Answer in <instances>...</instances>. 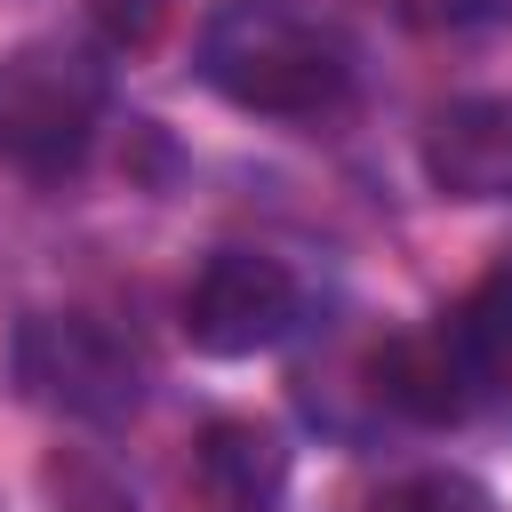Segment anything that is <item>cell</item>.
<instances>
[{
  "mask_svg": "<svg viewBox=\"0 0 512 512\" xmlns=\"http://www.w3.org/2000/svg\"><path fill=\"white\" fill-rule=\"evenodd\" d=\"M200 80L256 120H328L352 96V48L288 0H224L200 32Z\"/></svg>",
  "mask_w": 512,
  "mask_h": 512,
  "instance_id": "6da1fadb",
  "label": "cell"
},
{
  "mask_svg": "<svg viewBox=\"0 0 512 512\" xmlns=\"http://www.w3.org/2000/svg\"><path fill=\"white\" fill-rule=\"evenodd\" d=\"M104 104H112V64L96 40L40 32V40L8 48L0 56V160L40 184L72 176L96 152Z\"/></svg>",
  "mask_w": 512,
  "mask_h": 512,
  "instance_id": "7a4b0ae2",
  "label": "cell"
},
{
  "mask_svg": "<svg viewBox=\"0 0 512 512\" xmlns=\"http://www.w3.org/2000/svg\"><path fill=\"white\" fill-rule=\"evenodd\" d=\"M8 368L40 408H56L72 424H120L144 400L136 344L120 328H104L96 312H32L8 344Z\"/></svg>",
  "mask_w": 512,
  "mask_h": 512,
  "instance_id": "3957f363",
  "label": "cell"
},
{
  "mask_svg": "<svg viewBox=\"0 0 512 512\" xmlns=\"http://www.w3.org/2000/svg\"><path fill=\"white\" fill-rule=\"evenodd\" d=\"M304 328V280L264 248H216L184 288V336L216 360L272 352Z\"/></svg>",
  "mask_w": 512,
  "mask_h": 512,
  "instance_id": "277c9868",
  "label": "cell"
},
{
  "mask_svg": "<svg viewBox=\"0 0 512 512\" xmlns=\"http://www.w3.org/2000/svg\"><path fill=\"white\" fill-rule=\"evenodd\" d=\"M368 392H376V408H392V416H408V424H456V416L488 392V376H480L472 352L448 336V320H432V328H408V336H384V344H376Z\"/></svg>",
  "mask_w": 512,
  "mask_h": 512,
  "instance_id": "5b68a950",
  "label": "cell"
},
{
  "mask_svg": "<svg viewBox=\"0 0 512 512\" xmlns=\"http://www.w3.org/2000/svg\"><path fill=\"white\" fill-rule=\"evenodd\" d=\"M424 176L448 200H512V96H456L424 120Z\"/></svg>",
  "mask_w": 512,
  "mask_h": 512,
  "instance_id": "8992f818",
  "label": "cell"
},
{
  "mask_svg": "<svg viewBox=\"0 0 512 512\" xmlns=\"http://www.w3.org/2000/svg\"><path fill=\"white\" fill-rule=\"evenodd\" d=\"M192 472H200V496L216 512H272L288 488V448L264 424H208Z\"/></svg>",
  "mask_w": 512,
  "mask_h": 512,
  "instance_id": "52a82bcc",
  "label": "cell"
},
{
  "mask_svg": "<svg viewBox=\"0 0 512 512\" xmlns=\"http://www.w3.org/2000/svg\"><path fill=\"white\" fill-rule=\"evenodd\" d=\"M448 336L472 352V368L496 384V368L512 360V272H488L472 296H456V312H440Z\"/></svg>",
  "mask_w": 512,
  "mask_h": 512,
  "instance_id": "ba28073f",
  "label": "cell"
},
{
  "mask_svg": "<svg viewBox=\"0 0 512 512\" xmlns=\"http://www.w3.org/2000/svg\"><path fill=\"white\" fill-rule=\"evenodd\" d=\"M376 512H504L472 472H408L376 496Z\"/></svg>",
  "mask_w": 512,
  "mask_h": 512,
  "instance_id": "9c48e42d",
  "label": "cell"
},
{
  "mask_svg": "<svg viewBox=\"0 0 512 512\" xmlns=\"http://www.w3.org/2000/svg\"><path fill=\"white\" fill-rule=\"evenodd\" d=\"M40 488H48L56 512H136V496H128L104 464H88V456H56V464L40 472Z\"/></svg>",
  "mask_w": 512,
  "mask_h": 512,
  "instance_id": "30bf717a",
  "label": "cell"
},
{
  "mask_svg": "<svg viewBox=\"0 0 512 512\" xmlns=\"http://www.w3.org/2000/svg\"><path fill=\"white\" fill-rule=\"evenodd\" d=\"M88 16L104 32V48H144L168 24V0H88Z\"/></svg>",
  "mask_w": 512,
  "mask_h": 512,
  "instance_id": "8fae6325",
  "label": "cell"
},
{
  "mask_svg": "<svg viewBox=\"0 0 512 512\" xmlns=\"http://www.w3.org/2000/svg\"><path fill=\"white\" fill-rule=\"evenodd\" d=\"M440 16H456V24H504L512 0H440Z\"/></svg>",
  "mask_w": 512,
  "mask_h": 512,
  "instance_id": "7c38bea8",
  "label": "cell"
}]
</instances>
